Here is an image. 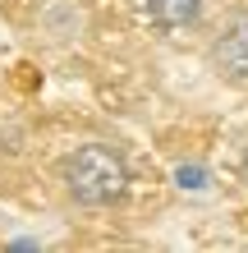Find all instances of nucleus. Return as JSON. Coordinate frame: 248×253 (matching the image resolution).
I'll return each mask as SVG.
<instances>
[{"instance_id":"obj_1","label":"nucleus","mask_w":248,"mask_h":253,"mask_svg":"<svg viewBox=\"0 0 248 253\" xmlns=\"http://www.w3.org/2000/svg\"><path fill=\"white\" fill-rule=\"evenodd\" d=\"M60 189L83 212H115L134 193L129 157L106 138H87L60 161Z\"/></svg>"},{"instance_id":"obj_2","label":"nucleus","mask_w":248,"mask_h":253,"mask_svg":"<svg viewBox=\"0 0 248 253\" xmlns=\"http://www.w3.org/2000/svg\"><path fill=\"white\" fill-rule=\"evenodd\" d=\"M207 65L225 83H248V9H230L207 37Z\"/></svg>"},{"instance_id":"obj_4","label":"nucleus","mask_w":248,"mask_h":253,"mask_svg":"<svg viewBox=\"0 0 248 253\" xmlns=\"http://www.w3.org/2000/svg\"><path fill=\"white\" fill-rule=\"evenodd\" d=\"M235 170H239V184H248V147L239 152V166H235Z\"/></svg>"},{"instance_id":"obj_3","label":"nucleus","mask_w":248,"mask_h":253,"mask_svg":"<svg viewBox=\"0 0 248 253\" xmlns=\"http://www.w3.org/2000/svg\"><path fill=\"white\" fill-rule=\"evenodd\" d=\"M142 19L166 37L198 33L207 19V0H142Z\"/></svg>"}]
</instances>
